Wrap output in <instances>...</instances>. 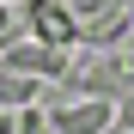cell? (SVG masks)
Listing matches in <instances>:
<instances>
[{"label":"cell","instance_id":"4","mask_svg":"<svg viewBox=\"0 0 134 134\" xmlns=\"http://www.w3.org/2000/svg\"><path fill=\"white\" fill-rule=\"evenodd\" d=\"M31 104H37V79L0 67V110H31Z\"/></svg>","mask_w":134,"mask_h":134},{"label":"cell","instance_id":"3","mask_svg":"<svg viewBox=\"0 0 134 134\" xmlns=\"http://www.w3.org/2000/svg\"><path fill=\"white\" fill-rule=\"evenodd\" d=\"M49 128H55V134H110V128H116V98L61 104V110H49Z\"/></svg>","mask_w":134,"mask_h":134},{"label":"cell","instance_id":"7","mask_svg":"<svg viewBox=\"0 0 134 134\" xmlns=\"http://www.w3.org/2000/svg\"><path fill=\"white\" fill-rule=\"evenodd\" d=\"M0 134H12V116H0Z\"/></svg>","mask_w":134,"mask_h":134},{"label":"cell","instance_id":"2","mask_svg":"<svg viewBox=\"0 0 134 134\" xmlns=\"http://www.w3.org/2000/svg\"><path fill=\"white\" fill-rule=\"evenodd\" d=\"M18 37L43 43V49H61V55L79 43V31H73V18H67L61 0H25V31H18Z\"/></svg>","mask_w":134,"mask_h":134},{"label":"cell","instance_id":"5","mask_svg":"<svg viewBox=\"0 0 134 134\" xmlns=\"http://www.w3.org/2000/svg\"><path fill=\"white\" fill-rule=\"evenodd\" d=\"M116 128H122V134H134V92H122V98H116Z\"/></svg>","mask_w":134,"mask_h":134},{"label":"cell","instance_id":"8","mask_svg":"<svg viewBox=\"0 0 134 134\" xmlns=\"http://www.w3.org/2000/svg\"><path fill=\"white\" fill-rule=\"evenodd\" d=\"M110 134H122V128H110Z\"/></svg>","mask_w":134,"mask_h":134},{"label":"cell","instance_id":"1","mask_svg":"<svg viewBox=\"0 0 134 134\" xmlns=\"http://www.w3.org/2000/svg\"><path fill=\"white\" fill-rule=\"evenodd\" d=\"M0 67H12V73H25V79H67V55L61 49H43V43H31V37H6L0 43Z\"/></svg>","mask_w":134,"mask_h":134},{"label":"cell","instance_id":"6","mask_svg":"<svg viewBox=\"0 0 134 134\" xmlns=\"http://www.w3.org/2000/svg\"><path fill=\"white\" fill-rule=\"evenodd\" d=\"M12 37V12H6V0H0V43Z\"/></svg>","mask_w":134,"mask_h":134}]
</instances>
